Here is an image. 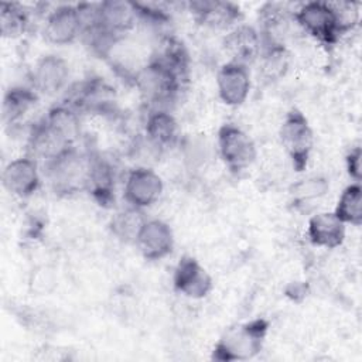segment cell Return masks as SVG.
<instances>
[{
	"label": "cell",
	"instance_id": "1",
	"mask_svg": "<svg viewBox=\"0 0 362 362\" xmlns=\"http://www.w3.org/2000/svg\"><path fill=\"white\" fill-rule=\"evenodd\" d=\"M90 156V148H79L75 144L42 164L44 175L55 195L71 197L86 191Z\"/></svg>",
	"mask_w": 362,
	"mask_h": 362
},
{
	"label": "cell",
	"instance_id": "2",
	"mask_svg": "<svg viewBox=\"0 0 362 362\" xmlns=\"http://www.w3.org/2000/svg\"><path fill=\"white\" fill-rule=\"evenodd\" d=\"M269 328V321L262 317L228 328L215 342L211 359L216 362L253 359L262 352Z\"/></svg>",
	"mask_w": 362,
	"mask_h": 362
},
{
	"label": "cell",
	"instance_id": "3",
	"mask_svg": "<svg viewBox=\"0 0 362 362\" xmlns=\"http://www.w3.org/2000/svg\"><path fill=\"white\" fill-rule=\"evenodd\" d=\"M132 82L148 109H170V105L177 99L188 81L150 57L139 68Z\"/></svg>",
	"mask_w": 362,
	"mask_h": 362
},
{
	"label": "cell",
	"instance_id": "4",
	"mask_svg": "<svg viewBox=\"0 0 362 362\" xmlns=\"http://www.w3.org/2000/svg\"><path fill=\"white\" fill-rule=\"evenodd\" d=\"M279 140L294 171L303 173L308 167L315 139L307 116L300 109L291 107L286 113L279 127Z\"/></svg>",
	"mask_w": 362,
	"mask_h": 362
},
{
	"label": "cell",
	"instance_id": "5",
	"mask_svg": "<svg viewBox=\"0 0 362 362\" xmlns=\"http://www.w3.org/2000/svg\"><path fill=\"white\" fill-rule=\"evenodd\" d=\"M293 21L324 47H334L342 34L331 1H307L293 11Z\"/></svg>",
	"mask_w": 362,
	"mask_h": 362
},
{
	"label": "cell",
	"instance_id": "6",
	"mask_svg": "<svg viewBox=\"0 0 362 362\" xmlns=\"http://www.w3.org/2000/svg\"><path fill=\"white\" fill-rule=\"evenodd\" d=\"M216 148L225 167L235 175L246 171L257 158L255 140L235 123H223L218 129Z\"/></svg>",
	"mask_w": 362,
	"mask_h": 362
},
{
	"label": "cell",
	"instance_id": "7",
	"mask_svg": "<svg viewBox=\"0 0 362 362\" xmlns=\"http://www.w3.org/2000/svg\"><path fill=\"white\" fill-rule=\"evenodd\" d=\"M64 100L69 102L81 115H112L117 106L115 89L102 78H88L75 83Z\"/></svg>",
	"mask_w": 362,
	"mask_h": 362
},
{
	"label": "cell",
	"instance_id": "8",
	"mask_svg": "<svg viewBox=\"0 0 362 362\" xmlns=\"http://www.w3.org/2000/svg\"><path fill=\"white\" fill-rule=\"evenodd\" d=\"M164 181L161 175L148 165H136L127 171L123 181V199L126 205L136 209L153 206L163 195Z\"/></svg>",
	"mask_w": 362,
	"mask_h": 362
},
{
	"label": "cell",
	"instance_id": "9",
	"mask_svg": "<svg viewBox=\"0 0 362 362\" xmlns=\"http://www.w3.org/2000/svg\"><path fill=\"white\" fill-rule=\"evenodd\" d=\"M41 181L40 161L30 154L10 160L1 170V184L4 189L20 199L33 197L40 189Z\"/></svg>",
	"mask_w": 362,
	"mask_h": 362
},
{
	"label": "cell",
	"instance_id": "10",
	"mask_svg": "<svg viewBox=\"0 0 362 362\" xmlns=\"http://www.w3.org/2000/svg\"><path fill=\"white\" fill-rule=\"evenodd\" d=\"M71 68L68 61L58 54L41 55L30 74V86L44 96H55L68 90Z\"/></svg>",
	"mask_w": 362,
	"mask_h": 362
},
{
	"label": "cell",
	"instance_id": "11",
	"mask_svg": "<svg viewBox=\"0 0 362 362\" xmlns=\"http://www.w3.org/2000/svg\"><path fill=\"white\" fill-rule=\"evenodd\" d=\"M137 21L139 16L133 1L103 0L95 3V18L88 28L96 27L109 35L124 38L136 27Z\"/></svg>",
	"mask_w": 362,
	"mask_h": 362
},
{
	"label": "cell",
	"instance_id": "12",
	"mask_svg": "<svg viewBox=\"0 0 362 362\" xmlns=\"http://www.w3.org/2000/svg\"><path fill=\"white\" fill-rule=\"evenodd\" d=\"M83 34V20L78 4H59L47 16L42 37L54 45H68Z\"/></svg>",
	"mask_w": 362,
	"mask_h": 362
},
{
	"label": "cell",
	"instance_id": "13",
	"mask_svg": "<svg viewBox=\"0 0 362 362\" xmlns=\"http://www.w3.org/2000/svg\"><path fill=\"white\" fill-rule=\"evenodd\" d=\"M173 288L189 300H202L212 291L214 279L199 260L184 255L174 267Z\"/></svg>",
	"mask_w": 362,
	"mask_h": 362
},
{
	"label": "cell",
	"instance_id": "14",
	"mask_svg": "<svg viewBox=\"0 0 362 362\" xmlns=\"http://www.w3.org/2000/svg\"><path fill=\"white\" fill-rule=\"evenodd\" d=\"M185 6L197 24L211 30L228 31L240 24L243 18L240 7L232 1L191 0Z\"/></svg>",
	"mask_w": 362,
	"mask_h": 362
},
{
	"label": "cell",
	"instance_id": "15",
	"mask_svg": "<svg viewBox=\"0 0 362 362\" xmlns=\"http://www.w3.org/2000/svg\"><path fill=\"white\" fill-rule=\"evenodd\" d=\"M134 246L143 259L148 262L163 260L174 250V232L165 221L158 218H147L137 233Z\"/></svg>",
	"mask_w": 362,
	"mask_h": 362
},
{
	"label": "cell",
	"instance_id": "16",
	"mask_svg": "<svg viewBox=\"0 0 362 362\" xmlns=\"http://www.w3.org/2000/svg\"><path fill=\"white\" fill-rule=\"evenodd\" d=\"M218 96L226 106L238 107L243 105L252 90V76L249 66L226 61L216 72Z\"/></svg>",
	"mask_w": 362,
	"mask_h": 362
},
{
	"label": "cell",
	"instance_id": "17",
	"mask_svg": "<svg viewBox=\"0 0 362 362\" xmlns=\"http://www.w3.org/2000/svg\"><path fill=\"white\" fill-rule=\"evenodd\" d=\"M222 49L229 57L228 61L239 62L250 68L262 52V37L255 25L238 24L228 30L222 38Z\"/></svg>",
	"mask_w": 362,
	"mask_h": 362
},
{
	"label": "cell",
	"instance_id": "18",
	"mask_svg": "<svg viewBox=\"0 0 362 362\" xmlns=\"http://www.w3.org/2000/svg\"><path fill=\"white\" fill-rule=\"evenodd\" d=\"M143 136L160 153L177 146L180 141V124L170 109H148Z\"/></svg>",
	"mask_w": 362,
	"mask_h": 362
},
{
	"label": "cell",
	"instance_id": "19",
	"mask_svg": "<svg viewBox=\"0 0 362 362\" xmlns=\"http://www.w3.org/2000/svg\"><path fill=\"white\" fill-rule=\"evenodd\" d=\"M116 191V167L115 164L100 154L92 150L90 168L86 192L103 208L112 206L115 202Z\"/></svg>",
	"mask_w": 362,
	"mask_h": 362
},
{
	"label": "cell",
	"instance_id": "20",
	"mask_svg": "<svg viewBox=\"0 0 362 362\" xmlns=\"http://www.w3.org/2000/svg\"><path fill=\"white\" fill-rule=\"evenodd\" d=\"M307 238L313 246L332 250L345 242L346 225L334 211L315 212L307 222Z\"/></svg>",
	"mask_w": 362,
	"mask_h": 362
},
{
	"label": "cell",
	"instance_id": "21",
	"mask_svg": "<svg viewBox=\"0 0 362 362\" xmlns=\"http://www.w3.org/2000/svg\"><path fill=\"white\" fill-rule=\"evenodd\" d=\"M72 144L66 143L42 117L31 124L27 136V147L31 157L47 163Z\"/></svg>",
	"mask_w": 362,
	"mask_h": 362
},
{
	"label": "cell",
	"instance_id": "22",
	"mask_svg": "<svg viewBox=\"0 0 362 362\" xmlns=\"http://www.w3.org/2000/svg\"><path fill=\"white\" fill-rule=\"evenodd\" d=\"M40 95L31 86H11L4 92L1 103V120L6 127H17L37 106Z\"/></svg>",
	"mask_w": 362,
	"mask_h": 362
},
{
	"label": "cell",
	"instance_id": "23",
	"mask_svg": "<svg viewBox=\"0 0 362 362\" xmlns=\"http://www.w3.org/2000/svg\"><path fill=\"white\" fill-rule=\"evenodd\" d=\"M293 21V11L287 10L280 3H264L257 11V31L263 44L281 42L284 44V34Z\"/></svg>",
	"mask_w": 362,
	"mask_h": 362
},
{
	"label": "cell",
	"instance_id": "24",
	"mask_svg": "<svg viewBox=\"0 0 362 362\" xmlns=\"http://www.w3.org/2000/svg\"><path fill=\"white\" fill-rule=\"evenodd\" d=\"M81 113L66 100L52 105L42 119L69 144L75 146L81 136Z\"/></svg>",
	"mask_w": 362,
	"mask_h": 362
},
{
	"label": "cell",
	"instance_id": "25",
	"mask_svg": "<svg viewBox=\"0 0 362 362\" xmlns=\"http://www.w3.org/2000/svg\"><path fill=\"white\" fill-rule=\"evenodd\" d=\"M256 62L259 64V74L266 82H277L287 75L291 65V54L286 44H263Z\"/></svg>",
	"mask_w": 362,
	"mask_h": 362
},
{
	"label": "cell",
	"instance_id": "26",
	"mask_svg": "<svg viewBox=\"0 0 362 362\" xmlns=\"http://www.w3.org/2000/svg\"><path fill=\"white\" fill-rule=\"evenodd\" d=\"M151 58L160 61L182 79H189V54L181 40L174 35H165L160 40Z\"/></svg>",
	"mask_w": 362,
	"mask_h": 362
},
{
	"label": "cell",
	"instance_id": "27",
	"mask_svg": "<svg viewBox=\"0 0 362 362\" xmlns=\"http://www.w3.org/2000/svg\"><path fill=\"white\" fill-rule=\"evenodd\" d=\"M146 219L147 216L144 215V211L126 205V208L119 209L112 215L107 226L110 233L119 242L134 245L137 233Z\"/></svg>",
	"mask_w": 362,
	"mask_h": 362
},
{
	"label": "cell",
	"instance_id": "28",
	"mask_svg": "<svg viewBox=\"0 0 362 362\" xmlns=\"http://www.w3.org/2000/svg\"><path fill=\"white\" fill-rule=\"evenodd\" d=\"M31 16L25 6L16 1L0 4V34L3 38L16 40L23 37L30 28Z\"/></svg>",
	"mask_w": 362,
	"mask_h": 362
},
{
	"label": "cell",
	"instance_id": "29",
	"mask_svg": "<svg viewBox=\"0 0 362 362\" xmlns=\"http://www.w3.org/2000/svg\"><path fill=\"white\" fill-rule=\"evenodd\" d=\"M334 214L348 226L362 223V187L361 182L348 184L339 194Z\"/></svg>",
	"mask_w": 362,
	"mask_h": 362
},
{
	"label": "cell",
	"instance_id": "30",
	"mask_svg": "<svg viewBox=\"0 0 362 362\" xmlns=\"http://www.w3.org/2000/svg\"><path fill=\"white\" fill-rule=\"evenodd\" d=\"M329 189V181L322 175H310L298 180L290 187V197L294 205H304L320 199Z\"/></svg>",
	"mask_w": 362,
	"mask_h": 362
},
{
	"label": "cell",
	"instance_id": "31",
	"mask_svg": "<svg viewBox=\"0 0 362 362\" xmlns=\"http://www.w3.org/2000/svg\"><path fill=\"white\" fill-rule=\"evenodd\" d=\"M339 31L342 35L354 31L361 21V4L358 1H334L331 3Z\"/></svg>",
	"mask_w": 362,
	"mask_h": 362
},
{
	"label": "cell",
	"instance_id": "32",
	"mask_svg": "<svg viewBox=\"0 0 362 362\" xmlns=\"http://www.w3.org/2000/svg\"><path fill=\"white\" fill-rule=\"evenodd\" d=\"M57 286L55 269L49 264H41L31 270L28 277V288L35 296H47Z\"/></svg>",
	"mask_w": 362,
	"mask_h": 362
},
{
	"label": "cell",
	"instance_id": "33",
	"mask_svg": "<svg viewBox=\"0 0 362 362\" xmlns=\"http://www.w3.org/2000/svg\"><path fill=\"white\" fill-rule=\"evenodd\" d=\"M139 20L147 21L151 25H164L171 20V13L167 3L156 1H133Z\"/></svg>",
	"mask_w": 362,
	"mask_h": 362
},
{
	"label": "cell",
	"instance_id": "34",
	"mask_svg": "<svg viewBox=\"0 0 362 362\" xmlns=\"http://www.w3.org/2000/svg\"><path fill=\"white\" fill-rule=\"evenodd\" d=\"M345 168L352 180V182H361L362 177V150L361 146L356 144L351 147V150L345 154Z\"/></svg>",
	"mask_w": 362,
	"mask_h": 362
},
{
	"label": "cell",
	"instance_id": "35",
	"mask_svg": "<svg viewBox=\"0 0 362 362\" xmlns=\"http://www.w3.org/2000/svg\"><path fill=\"white\" fill-rule=\"evenodd\" d=\"M286 296L298 301V297L304 298L307 296V286L303 281H291L286 288Z\"/></svg>",
	"mask_w": 362,
	"mask_h": 362
}]
</instances>
